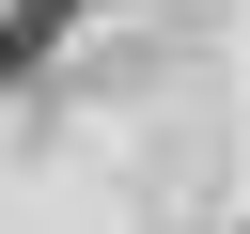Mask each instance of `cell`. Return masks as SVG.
Returning a JSON list of instances; mask_svg holds the SVG:
<instances>
[{"mask_svg":"<svg viewBox=\"0 0 250 234\" xmlns=\"http://www.w3.org/2000/svg\"><path fill=\"white\" fill-rule=\"evenodd\" d=\"M62 16H78V0H16V16H0V78H31V62L62 47Z\"/></svg>","mask_w":250,"mask_h":234,"instance_id":"cell-1","label":"cell"}]
</instances>
